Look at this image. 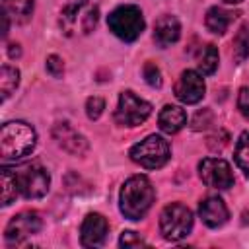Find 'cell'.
Segmentation results:
<instances>
[{
    "instance_id": "6da1fadb",
    "label": "cell",
    "mask_w": 249,
    "mask_h": 249,
    "mask_svg": "<svg viewBox=\"0 0 249 249\" xmlns=\"http://www.w3.org/2000/svg\"><path fill=\"white\" fill-rule=\"evenodd\" d=\"M154 198H156V191L150 179L146 175H132L123 183L119 195V206L124 218L140 220L152 208Z\"/></svg>"
},
{
    "instance_id": "7a4b0ae2",
    "label": "cell",
    "mask_w": 249,
    "mask_h": 249,
    "mask_svg": "<svg viewBox=\"0 0 249 249\" xmlns=\"http://www.w3.org/2000/svg\"><path fill=\"white\" fill-rule=\"evenodd\" d=\"M37 132L23 121H8L0 128V154L2 160H19L33 152Z\"/></svg>"
},
{
    "instance_id": "3957f363",
    "label": "cell",
    "mask_w": 249,
    "mask_h": 249,
    "mask_svg": "<svg viewBox=\"0 0 249 249\" xmlns=\"http://www.w3.org/2000/svg\"><path fill=\"white\" fill-rule=\"evenodd\" d=\"M99 19V8L93 0H72L68 2L58 18L64 35H88L93 31Z\"/></svg>"
},
{
    "instance_id": "277c9868",
    "label": "cell",
    "mask_w": 249,
    "mask_h": 249,
    "mask_svg": "<svg viewBox=\"0 0 249 249\" xmlns=\"http://www.w3.org/2000/svg\"><path fill=\"white\" fill-rule=\"evenodd\" d=\"M107 25L113 31V35H117L121 41L132 43L142 35L146 23H144L142 10L138 6L123 4L107 16Z\"/></svg>"
},
{
    "instance_id": "5b68a950",
    "label": "cell",
    "mask_w": 249,
    "mask_h": 249,
    "mask_svg": "<svg viewBox=\"0 0 249 249\" xmlns=\"http://www.w3.org/2000/svg\"><path fill=\"white\" fill-rule=\"evenodd\" d=\"M169 144L165 138L158 136V134H150L144 140H140L138 144H134L128 152L130 160L138 165H142L144 169H158L163 167L169 160Z\"/></svg>"
},
{
    "instance_id": "8992f818",
    "label": "cell",
    "mask_w": 249,
    "mask_h": 249,
    "mask_svg": "<svg viewBox=\"0 0 249 249\" xmlns=\"http://www.w3.org/2000/svg\"><path fill=\"white\" fill-rule=\"evenodd\" d=\"M193 230V212L181 204L171 202L160 214V231L167 241H179Z\"/></svg>"
},
{
    "instance_id": "52a82bcc",
    "label": "cell",
    "mask_w": 249,
    "mask_h": 249,
    "mask_svg": "<svg viewBox=\"0 0 249 249\" xmlns=\"http://www.w3.org/2000/svg\"><path fill=\"white\" fill-rule=\"evenodd\" d=\"M18 191L25 198H41L47 195L51 185V175L41 163H27L14 171Z\"/></svg>"
},
{
    "instance_id": "ba28073f",
    "label": "cell",
    "mask_w": 249,
    "mask_h": 249,
    "mask_svg": "<svg viewBox=\"0 0 249 249\" xmlns=\"http://www.w3.org/2000/svg\"><path fill=\"white\" fill-rule=\"evenodd\" d=\"M152 113V105L138 97L134 91L126 89L119 95V105L115 109V121L121 126H138Z\"/></svg>"
},
{
    "instance_id": "9c48e42d",
    "label": "cell",
    "mask_w": 249,
    "mask_h": 249,
    "mask_svg": "<svg viewBox=\"0 0 249 249\" xmlns=\"http://www.w3.org/2000/svg\"><path fill=\"white\" fill-rule=\"evenodd\" d=\"M198 175L204 185L214 189H230L233 187V173L226 160L222 158H204L198 163Z\"/></svg>"
},
{
    "instance_id": "30bf717a",
    "label": "cell",
    "mask_w": 249,
    "mask_h": 249,
    "mask_svg": "<svg viewBox=\"0 0 249 249\" xmlns=\"http://www.w3.org/2000/svg\"><path fill=\"white\" fill-rule=\"evenodd\" d=\"M41 228H43V222L37 212H19L8 222L4 237L8 245H21L27 237L39 233Z\"/></svg>"
},
{
    "instance_id": "8fae6325",
    "label": "cell",
    "mask_w": 249,
    "mask_h": 249,
    "mask_svg": "<svg viewBox=\"0 0 249 249\" xmlns=\"http://www.w3.org/2000/svg\"><path fill=\"white\" fill-rule=\"evenodd\" d=\"M204 91H206V86H204V80L198 72H195V70L181 72V76L175 84V97L181 103L195 105L204 97Z\"/></svg>"
},
{
    "instance_id": "7c38bea8",
    "label": "cell",
    "mask_w": 249,
    "mask_h": 249,
    "mask_svg": "<svg viewBox=\"0 0 249 249\" xmlns=\"http://www.w3.org/2000/svg\"><path fill=\"white\" fill-rule=\"evenodd\" d=\"M53 136L58 142V146L72 156H84L89 148L86 136L80 134L76 128H72L68 123H56L53 126Z\"/></svg>"
},
{
    "instance_id": "4fadbf2b",
    "label": "cell",
    "mask_w": 249,
    "mask_h": 249,
    "mask_svg": "<svg viewBox=\"0 0 249 249\" xmlns=\"http://www.w3.org/2000/svg\"><path fill=\"white\" fill-rule=\"evenodd\" d=\"M107 231H109V224L107 220L97 214V212H91L84 218L82 222V228H80V241L84 247H99L103 245L105 237H107Z\"/></svg>"
},
{
    "instance_id": "5bb4252c",
    "label": "cell",
    "mask_w": 249,
    "mask_h": 249,
    "mask_svg": "<svg viewBox=\"0 0 249 249\" xmlns=\"http://www.w3.org/2000/svg\"><path fill=\"white\" fill-rule=\"evenodd\" d=\"M198 214L208 228H220L228 222L230 212L220 196H208L198 204Z\"/></svg>"
},
{
    "instance_id": "9a60e30c",
    "label": "cell",
    "mask_w": 249,
    "mask_h": 249,
    "mask_svg": "<svg viewBox=\"0 0 249 249\" xmlns=\"http://www.w3.org/2000/svg\"><path fill=\"white\" fill-rule=\"evenodd\" d=\"M179 35H181V23H179V19L175 16L165 14L154 25V41L161 49L173 45L179 39Z\"/></svg>"
},
{
    "instance_id": "2e32d148",
    "label": "cell",
    "mask_w": 249,
    "mask_h": 249,
    "mask_svg": "<svg viewBox=\"0 0 249 249\" xmlns=\"http://www.w3.org/2000/svg\"><path fill=\"white\" fill-rule=\"evenodd\" d=\"M158 124L165 134H175L187 124V113L179 105H165L158 115Z\"/></svg>"
},
{
    "instance_id": "e0dca14e",
    "label": "cell",
    "mask_w": 249,
    "mask_h": 249,
    "mask_svg": "<svg viewBox=\"0 0 249 249\" xmlns=\"http://www.w3.org/2000/svg\"><path fill=\"white\" fill-rule=\"evenodd\" d=\"M235 14L226 10V8H220V6H212L208 12H206V18H204V23L208 27V31L216 33V35H224L230 27V23L233 21Z\"/></svg>"
},
{
    "instance_id": "ac0fdd59",
    "label": "cell",
    "mask_w": 249,
    "mask_h": 249,
    "mask_svg": "<svg viewBox=\"0 0 249 249\" xmlns=\"http://www.w3.org/2000/svg\"><path fill=\"white\" fill-rule=\"evenodd\" d=\"M4 12L18 23H23L33 14V0H2Z\"/></svg>"
},
{
    "instance_id": "d6986e66",
    "label": "cell",
    "mask_w": 249,
    "mask_h": 249,
    "mask_svg": "<svg viewBox=\"0 0 249 249\" xmlns=\"http://www.w3.org/2000/svg\"><path fill=\"white\" fill-rule=\"evenodd\" d=\"M0 187H2V198H0V202H2V206H8L19 195L18 183H16V175L8 167H4L0 171Z\"/></svg>"
},
{
    "instance_id": "ffe728a7",
    "label": "cell",
    "mask_w": 249,
    "mask_h": 249,
    "mask_svg": "<svg viewBox=\"0 0 249 249\" xmlns=\"http://www.w3.org/2000/svg\"><path fill=\"white\" fill-rule=\"evenodd\" d=\"M198 70H200V74H204V76H210V74H214L216 72V68H218V49L212 45V43H208L206 47H202V51H200V54H198Z\"/></svg>"
},
{
    "instance_id": "44dd1931",
    "label": "cell",
    "mask_w": 249,
    "mask_h": 249,
    "mask_svg": "<svg viewBox=\"0 0 249 249\" xmlns=\"http://www.w3.org/2000/svg\"><path fill=\"white\" fill-rule=\"evenodd\" d=\"M249 58V23H243L233 37V60L239 64Z\"/></svg>"
},
{
    "instance_id": "7402d4cb",
    "label": "cell",
    "mask_w": 249,
    "mask_h": 249,
    "mask_svg": "<svg viewBox=\"0 0 249 249\" xmlns=\"http://www.w3.org/2000/svg\"><path fill=\"white\" fill-rule=\"evenodd\" d=\"M19 84V70L14 66L4 64L0 70V91H2V99H8L12 95V91L18 88Z\"/></svg>"
},
{
    "instance_id": "603a6c76",
    "label": "cell",
    "mask_w": 249,
    "mask_h": 249,
    "mask_svg": "<svg viewBox=\"0 0 249 249\" xmlns=\"http://www.w3.org/2000/svg\"><path fill=\"white\" fill-rule=\"evenodd\" d=\"M237 167L243 171V175L249 179V132H241L237 142H235V152H233Z\"/></svg>"
},
{
    "instance_id": "cb8c5ba5",
    "label": "cell",
    "mask_w": 249,
    "mask_h": 249,
    "mask_svg": "<svg viewBox=\"0 0 249 249\" xmlns=\"http://www.w3.org/2000/svg\"><path fill=\"white\" fill-rule=\"evenodd\" d=\"M142 74H144V80L148 82V86H152V88H160L161 86V72L154 62L148 60L144 64V68H142Z\"/></svg>"
},
{
    "instance_id": "d4e9b609",
    "label": "cell",
    "mask_w": 249,
    "mask_h": 249,
    "mask_svg": "<svg viewBox=\"0 0 249 249\" xmlns=\"http://www.w3.org/2000/svg\"><path fill=\"white\" fill-rule=\"evenodd\" d=\"M103 109H105V101H103L101 97H97V95L88 97V101H86V115H88L91 121H97V119L101 117Z\"/></svg>"
},
{
    "instance_id": "484cf974",
    "label": "cell",
    "mask_w": 249,
    "mask_h": 249,
    "mask_svg": "<svg viewBox=\"0 0 249 249\" xmlns=\"http://www.w3.org/2000/svg\"><path fill=\"white\" fill-rule=\"evenodd\" d=\"M119 245L121 247H124V249H132V247H142V245H146V241L136 233V231H123V235H121V239H119Z\"/></svg>"
},
{
    "instance_id": "4316f807",
    "label": "cell",
    "mask_w": 249,
    "mask_h": 249,
    "mask_svg": "<svg viewBox=\"0 0 249 249\" xmlns=\"http://www.w3.org/2000/svg\"><path fill=\"white\" fill-rule=\"evenodd\" d=\"M47 72L53 76V78H60L64 74V64H62V58L56 56V54H51L47 58Z\"/></svg>"
},
{
    "instance_id": "83f0119b",
    "label": "cell",
    "mask_w": 249,
    "mask_h": 249,
    "mask_svg": "<svg viewBox=\"0 0 249 249\" xmlns=\"http://www.w3.org/2000/svg\"><path fill=\"white\" fill-rule=\"evenodd\" d=\"M237 107L245 119H249V88H241L237 93Z\"/></svg>"
},
{
    "instance_id": "f1b7e54d",
    "label": "cell",
    "mask_w": 249,
    "mask_h": 249,
    "mask_svg": "<svg viewBox=\"0 0 249 249\" xmlns=\"http://www.w3.org/2000/svg\"><path fill=\"white\" fill-rule=\"evenodd\" d=\"M8 54H10L12 58H18V56L21 54L19 45H18V43H10V45H8Z\"/></svg>"
},
{
    "instance_id": "f546056e",
    "label": "cell",
    "mask_w": 249,
    "mask_h": 249,
    "mask_svg": "<svg viewBox=\"0 0 249 249\" xmlns=\"http://www.w3.org/2000/svg\"><path fill=\"white\" fill-rule=\"evenodd\" d=\"M224 2H226V4H241L243 0H224Z\"/></svg>"
}]
</instances>
